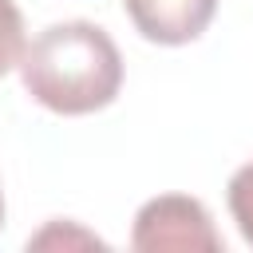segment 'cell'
<instances>
[{
  "instance_id": "cell-1",
  "label": "cell",
  "mask_w": 253,
  "mask_h": 253,
  "mask_svg": "<svg viewBox=\"0 0 253 253\" xmlns=\"http://www.w3.org/2000/svg\"><path fill=\"white\" fill-rule=\"evenodd\" d=\"M24 91L51 115H95L123 91V55L91 20L47 24L20 55Z\"/></svg>"
},
{
  "instance_id": "cell-2",
  "label": "cell",
  "mask_w": 253,
  "mask_h": 253,
  "mask_svg": "<svg viewBox=\"0 0 253 253\" xmlns=\"http://www.w3.org/2000/svg\"><path fill=\"white\" fill-rule=\"evenodd\" d=\"M130 245L138 253H221L225 249L210 210L186 194L150 198L134 213Z\"/></svg>"
},
{
  "instance_id": "cell-3",
  "label": "cell",
  "mask_w": 253,
  "mask_h": 253,
  "mask_svg": "<svg viewBox=\"0 0 253 253\" xmlns=\"http://www.w3.org/2000/svg\"><path fill=\"white\" fill-rule=\"evenodd\" d=\"M123 8L142 40L162 47H182L210 28L217 0H123Z\"/></svg>"
},
{
  "instance_id": "cell-4",
  "label": "cell",
  "mask_w": 253,
  "mask_h": 253,
  "mask_svg": "<svg viewBox=\"0 0 253 253\" xmlns=\"http://www.w3.org/2000/svg\"><path fill=\"white\" fill-rule=\"evenodd\" d=\"M20 55H24V16L16 0H0V75L20 67Z\"/></svg>"
},
{
  "instance_id": "cell-5",
  "label": "cell",
  "mask_w": 253,
  "mask_h": 253,
  "mask_svg": "<svg viewBox=\"0 0 253 253\" xmlns=\"http://www.w3.org/2000/svg\"><path fill=\"white\" fill-rule=\"evenodd\" d=\"M225 202H229V213H233L241 237L253 245V158L229 178V194H225Z\"/></svg>"
},
{
  "instance_id": "cell-6",
  "label": "cell",
  "mask_w": 253,
  "mask_h": 253,
  "mask_svg": "<svg viewBox=\"0 0 253 253\" xmlns=\"http://www.w3.org/2000/svg\"><path fill=\"white\" fill-rule=\"evenodd\" d=\"M59 241H63V245L79 241V245H99V249H103V241H99L95 233H83V229H75V225H63V221H51L43 233L28 237V249H32V245H36V249H40V245H59Z\"/></svg>"
},
{
  "instance_id": "cell-7",
  "label": "cell",
  "mask_w": 253,
  "mask_h": 253,
  "mask_svg": "<svg viewBox=\"0 0 253 253\" xmlns=\"http://www.w3.org/2000/svg\"><path fill=\"white\" fill-rule=\"evenodd\" d=\"M0 225H4V190H0Z\"/></svg>"
}]
</instances>
